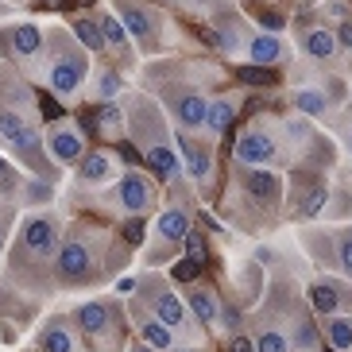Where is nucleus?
<instances>
[{"instance_id": "f257e3e1", "label": "nucleus", "mask_w": 352, "mask_h": 352, "mask_svg": "<svg viewBox=\"0 0 352 352\" xmlns=\"http://www.w3.org/2000/svg\"><path fill=\"white\" fill-rule=\"evenodd\" d=\"M51 63H47V82L58 97H74L85 85V74H89V63H85V51L74 47L63 32L51 35Z\"/></svg>"}, {"instance_id": "f03ea898", "label": "nucleus", "mask_w": 352, "mask_h": 352, "mask_svg": "<svg viewBox=\"0 0 352 352\" xmlns=\"http://www.w3.org/2000/svg\"><path fill=\"white\" fill-rule=\"evenodd\" d=\"M0 140L32 166V170H43V166H47V155H39V144H43L39 128H35V120L28 113H20L16 104L0 109Z\"/></svg>"}, {"instance_id": "7ed1b4c3", "label": "nucleus", "mask_w": 352, "mask_h": 352, "mask_svg": "<svg viewBox=\"0 0 352 352\" xmlns=\"http://www.w3.org/2000/svg\"><path fill=\"white\" fill-rule=\"evenodd\" d=\"M94 275V252L82 236H70L58 248V279L63 283H85Z\"/></svg>"}, {"instance_id": "20e7f679", "label": "nucleus", "mask_w": 352, "mask_h": 352, "mask_svg": "<svg viewBox=\"0 0 352 352\" xmlns=\"http://www.w3.org/2000/svg\"><path fill=\"white\" fill-rule=\"evenodd\" d=\"M47 151H51L58 163H82L85 159V135L78 124L63 120V124H54L47 132Z\"/></svg>"}, {"instance_id": "39448f33", "label": "nucleus", "mask_w": 352, "mask_h": 352, "mask_svg": "<svg viewBox=\"0 0 352 352\" xmlns=\"http://www.w3.org/2000/svg\"><path fill=\"white\" fill-rule=\"evenodd\" d=\"M116 8H120V23H124V32L135 35V43L151 51V47H155V35H159L155 12H147L144 4H132V0H120Z\"/></svg>"}, {"instance_id": "423d86ee", "label": "nucleus", "mask_w": 352, "mask_h": 352, "mask_svg": "<svg viewBox=\"0 0 352 352\" xmlns=\"http://www.w3.org/2000/svg\"><path fill=\"white\" fill-rule=\"evenodd\" d=\"M275 151H279V144H275V135H271L267 128H248V132L236 140V163H244V166L271 163Z\"/></svg>"}, {"instance_id": "0eeeda50", "label": "nucleus", "mask_w": 352, "mask_h": 352, "mask_svg": "<svg viewBox=\"0 0 352 352\" xmlns=\"http://www.w3.org/2000/svg\"><path fill=\"white\" fill-rule=\"evenodd\" d=\"M116 201H120V209L124 213H144V209L155 206V190H151V182H147L140 170H128L124 178H120V186H116Z\"/></svg>"}, {"instance_id": "6e6552de", "label": "nucleus", "mask_w": 352, "mask_h": 352, "mask_svg": "<svg viewBox=\"0 0 352 352\" xmlns=\"http://www.w3.org/2000/svg\"><path fill=\"white\" fill-rule=\"evenodd\" d=\"M23 248L32 252V256H51L54 248H58V225H54L51 217H28L23 221Z\"/></svg>"}, {"instance_id": "1a4fd4ad", "label": "nucleus", "mask_w": 352, "mask_h": 352, "mask_svg": "<svg viewBox=\"0 0 352 352\" xmlns=\"http://www.w3.org/2000/svg\"><path fill=\"white\" fill-rule=\"evenodd\" d=\"M74 321H78V329L85 337H94V341H104L109 333H113V310L104 306V302H82L78 310H74Z\"/></svg>"}, {"instance_id": "9d476101", "label": "nucleus", "mask_w": 352, "mask_h": 352, "mask_svg": "<svg viewBox=\"0 0 352 352\" xmlns=\"http://www.w3.org/2000/svg\"><path fill=\"white\" fill-rule=\"evenodd\" d=\"M170 113L182 128H206L209 124V101L197 94H175L170 97Z\"/></svg>"}, {"instance_id": "9b49d317", "label": "nucleus", "mask_w": 352, "mask_h": 352, "mask_svg": "<svg viewBox=\"0 0 352 352\" xmlns=\"http://www.w3.org/2000/svg\"><path fill=\"white\" fill-rule=\"evenodd\" d=\"M8 43H12V54L32 63L35 54L43 51V28L39 23H12L8 28Z\"/></svg>"}, {"instance_id": "f8f14e48", "label": "nucleus", "mask_w": 352, "mask_h": 352, "mask_svg": "<svg viewBox=\"0 0 352 352\" xmlns=\"http://www.w3.org/2000/svg\"><path fill=\"white\" fill-rule=\"evenodd\" d=\"M39 352H78V337H74V329L66 325L63 318H54V321H47V325H43Z\"/></svg>"}, {"instance_id": "ddd939ff", "label": "nucleus", "mask_w": 352, "mask_h": 352, "mask_svg": "<svg viewBox=\"0 0 352 352\" xmlns=\"http://www.w3.org/2000/svg\"><path fill=\"white\" fill-rule=\"evenodd\" d=\"M147 302L155 306V318L163 321V325H170V329H178L182 325V302L170 294V290H163V287H155V283H147Z\"/></svg>"}, {"instance_id": "4468645a", "label": "nucleus", "mask_w": 352, "mask_h": 352, "mask_svg": "<svg viewBox=\"0 0 352 352\" xmlns=\"http://www.w3.org/2000/svg\"><path fill=\"white\" fill-rule=\"evenodd\" d=\"M82 182H89V186H97V182H109V178L116 175V159L104 155V151H89V155L82 159Z\"/></svg>"}, {"instance_id": "2eb2a0df", "label": "nucleus", "mask_w": 352, "mask_h": 352, "mask_svg": "<svg viewBox=\"0 0 352 352\" xmlns=\"http://www.w3.org/2000/svg\"><path fill=\"white\" fill-rule=\"evenodd\" d=\"M178 151H182V159H186V170L201 182V178H209V166H213V159H209L206 147H197L190 135H178Z\"/></svg>"}, {"instance_id": "dca6fc26", "label": "nucleus", "mask_w": 352, "mask_h": 352, "mask_svg": "<svg viewBox=\"0 0 352 352\" xmlns=\"http://www.w3.org/2000/svg\"><path fill=\"white\" fill-rule=\"evenodd\" d=\"M310 306L318 314H325V318H333V314H337V306H341V290L333 287L329 279H318L310 287Z\"/></svg>"}, {"instance_id": "f3484780", "label": "nucleus", "mask_w": 352, "mask_h": 352, "mask_svg": "<svg viewBox=\"0 0 352 352\" xmlns=\"http://www.w3.org/2000/svg\"><path fill=\"white\" fill-rule=\"evenodd\" d=\"M302 47H306V54H310V58H321V63H325V58H333V54H337V35L325 32V28H310V32H306V39H302Z\"/></svg>"}, {"instance_id": "a211bd4d", "label": "nucleus", "mask_w": 352, "mask_h": 352, "mask_svg": "<svg viewBox=\"0 0 352 352\" xmlns=\"http://www.w3.org/2000/svg\"><path fill=\"white\" fill-rule=\"evenodd\" d=\"M248 54H252V63H256V66L279 63V58H283V39H279V35H256L252 47H248Z\"/></svg>"}, {"instance_id": "6ab92c4d", "label": "nucleus", "mask_w": 352, "mask_h": 352, "mask_svg": "<svg viewBox=\"0 0 352 352\" xmlns=\"http://www.w3.org/2000/svg\"><path fill=\"white\" fill-rule=\"evenodd\" d=\"M244 186H248V194L256 197V201H275L279 197V178L267 175V170H248V178H244Z\"/></svg>"}, {"instance_id": "aec40b11", "label": "nucleus", "mask_w": 352, "mask_h": 352, "mask_svg": "<svg viewBox=\"0 0 352 352\" xmlns=\"http://www.w3.org/2000/svg\"><path fill=\"white\" fill-rule=\"evenodd\" d=\"M325 337L337 352H352V318H341V314H333L325 321Z\"/></svg>"}, {"instance_id": "412c9836", "label": "nucleus", "mask_w": 352, "mask_h": 352, "mask_svg": "<svg viewBox=\"0 0 352 352\" xmlns=\"http://www.w3.org/2000/svg\"><path fill=\"white\" fill-rule=\"evenodd\" d=\"M186 232H190V221H186V213L182 209H166L163 217H159V236L163 240H186Z\"/></svg>"}, {"instance_id": "4be33fe9", "label": "nucleus", "mask_w": 352, "mask_h": 352, "mask_svg": "<svg viewBox=\"0 0 352 352\" xmlns=\"http://www.w3.org/2000/svg\"><path fill=\"white\" fill-rule=\"evenodd\" d=\"M186 298H190V310L197 314V321H206V325H213V321H217V298H213L206 287H190Z\"/></svg>"}, {"instance_id": "5701e85b", "label": "nucleus", "mask_w": 352, "mask_h": 352, "mask_svg": "<svg viewBox=\"0 0 352 352\" xmlns=\"http://www.w3.org/2000/svg\"><path fill=\"white\" fill-rule=\"evenodd\" d=\"M70 32H74V39L82 43L85 51H101V47H104V39H101V28H97L94 20H85V16H74Z\"/></svg>"}, {"instance_id": "b1692460", "label": "nucleus", "mask_w": 352, "mask_h": 352, "mask_svg": "<svg viewBox=\"0 0 352 352\" xmlns=\"http://www.w3.org/2000/svg\"><path fill=\"white\" fill-rule=\"evenodd\" d=\"M140 333H144V341L151 344V349H170V341H175V329L163 325L159 318H144L140 321Z\"/></svg>"}, {"instance_id": "393cba45", "label": "nucleus", "mask_w": 352, "mask_h": 352, "mask_svg": "<svg viewBox=\"0 0 352 352\" xmlns=\"http://www.w3.org/2000/svg\"><path fill=\"white\" fill-rule=\"evenodd\" d=\"M101 39H104V47H113V51H124L128 47V32H124V23L116 20V16H109V12H101Z\"/></svg>"}, {"instance_id": "a878e982", "label": "nucleus", "mask_w": 352, "mask_h": 352, "mask_svg": "<svg viewBox=\"0 0 352 352\" xmlns=\"http://www.w3.org/2000/svg\"><path fill=\"white\" fill-rule=\"evenodd\" d=\"M97 124H101V132L109 135V140H120V135H124V116H120V104L104 101L101 113H97Z\"/></svg>"}, {"instance_id": "bb28decb", "label": "nucleus", "mask_w": 352, "mask_h": 352, "mask_svg": "<svg viewBox=\"0 0 352 352\" xmlns=\"http://www.w3.org/2000/svg\"><path fill=\"white\" fill-rule=\"evenodd\" d=\"M232 120H236V101H228V97L209 101V128H213V132H228Z\"/></svg>"}, {"instance_id": "cd10ccee", "label": "nucleus", "mask_w": 352, "mask_h": 352, "mask_svg": "<svg viewBox=\"0 0 352 352\" xmlns=\"http://www.w3.org/2000/svg\"><path fill=\"white\" fill-rule=\"evenodd\" d=\"M294 104H298L306 116H321L325 104H329V97L321 94V89H294Z\"/></svg>"}, {"instance_id": "c85d7f7f", "label": "nucleus", "mask_w": 352, "mask_h": 352, "mask_svg": "<svg viewBox=\"0 0 352 352\" xmlns=\"http://www.w3.org/2000/svg\"><path fill=\"white\" fill-rule=\"evenodd\" d=\"M256 352H290V337L283 329H259Z\"/></svg>"}, {"instance_id": "c756f323", "label": "nucleus", "mask_w": 352, "mask_h": 352, "mask_svg": "<svg viewBox=\"0 0 352 352\" xmlns=\"http://www.w3.org/2000/svg\"><path fill=\"white\" fill-rule=\"evenodd\" d=\"M182 244H186V256L194 259L197 267H201V263H206V240H201V236H197V232H194V228H190V232H186V240H182Z\"/></svg>"}, {"instance_id": "7c9ffc66", "label": "nucleus", "mask_w": 352, "mask_h": 352, "mask_svg": "<svg viewBox=\"0 0 352 352\" xmlns=\"http://www.w3.org/2000/svg\"><path fill=\"white\" fill-rule=\"evenodd\" d=\"M240 82H248V85H271V82H275V74H267L263 66H244V70H240Z\"/></svg>"}, {"instance_id": "2f4dec72", "label": "nucleus", "mask_w": 352, "mask_h": 352, "mask_svg": "<svg viewBox=\"0 0 352 352\" xmlns=\"http://www.w3.org/2000/svg\"><path fill=\"white\" fill-rule=\"evenodd\" d=\"M337 259H341L344 275H349V279H352V232H344V236L337 240Z\"/></svg>"}, {"instance_id": "473e14b6", "label": "nucleus", "mask_w": 352, "mask_h": 352, "mask_svg": "<svg viewBox=\"0 0 352 352\" xmlns=\"http://www.w3.org/2000/svg\"><path fill=\"white\" fill-rule=\"evenodd\" d=\"M116 89H120L116 74H113V70H101V78H97V97H113Z\"/></svg>"}, {"instance_id": "72a5a7b5", "label": "nucleus", "mask_w": 352, "mask_h": 352, "mask_svg": "<svg viewBox=\"0 0 352 352\" xmlns=\"http://www.w3.org/2000/svg\"><path fill=\"white\" fill-rule=\"evenodd\" d=\"M124 240H128V244H144V221H140V217L124 225Z\"/></svg>"}, {"instance_id": "f704fd0d", "label": "nucleus", "mask_w": 352, "mask_h": 352, "mask_svg": "<svg viewBox=\"0 0 352 352\" xmlns=\"http://www.w3.org/2000/svg\"><path fill=\"white\" fill-rule=\"evenodd\" d=\"M256 16H259V20H263V23H267L271 32H279V28H283V16H275V12H271V8H263V12H256Z\"/></svg>"}, {"instance_id": "c9c22d12", "label": "nucleus", "mask_w": 352, "mask_h": 352, "mask_svg": "<svg viewBox=\"0 0 352 352\" xmlns=\"http://www.w3.org/2000/svg\"><path fill=\"white\" fill-rule=\"evenodd\" d=\"M194 271H197V263H194V259H186V263H178V267H175V279H194Z\"/></svg>"}, {"instance_id": "e433bc0d", "label": "nucleus", "mask_w": 352, "mask_h": 352, "mask_svg": "<svg viewBox=\"0 0 352 352\" xmlns=\"http://www.w3.org/2000/svg\"><path fill=\"white\" fill-rule=\"evenodd\" d=\"M232 352H256V341H248V337H236V341H232Z\"/></svg>"}, {"instance_id": "4c0bfd02", "label": "nucleus", "mask_w": 352, "mask_h": 352, "mask_svg": "<svg viewBox=\"0 0 352 352\" xmlns=\"http://www.w3.org/2000/svg\"><path fill=\"white\" fill-rule=\"evenodd\" d=\"M337 43H344V47H352V23H344L341 35H337Z\"/></svg>"}, {"instance_id": "58836bf2", "label": "nucleus", "mask_w": 352, "mask_h": 352, "mask_svg": "<svg viewBox=\"0 0 352 352\" xmlns=\"http://www.w3.org/2000/svg\"><path fill=\"white\" fill-rule=\"evenodd\" d=\"M132 352H155V349H151V344H135Z\"/></svg>"}, {"instance_id": "ea45409f", "label": "nucleus", "mask_w": 352, "mask_h": 352, "mask_svg": "<svg viewBox=\"0 0 352 352\" xmlns=\"http://www.w3.org/2000/svg\"><path fill=\"white\" fill-rule=\"evenodd\" d=\"M4 175H8V163H4V159H0V182H4Z\"/></svg>"}, {"instance_id": "a19ab883", "label": "nucleus", "mask_w": 352, "mask_h": 352, "mask_svg": "<svg viewBox=\"0 0 352 352\" xmlns=\"http://www.w3.org/2000/svg\"><path fill=\"white\" fill-rule=\"evenodd\" d=\"M349 147H352V128H349Z\"/></svg>"}, {"instance_id": "79ce46f5", "label": "nucleus", "mask_w": 352, "mask_h": 352, "mask_svg": "<svg viewBox=\"0 0 352 352\" xmlns=\"http://www.w3.org/2000/svg\"><path fill=\"white\" fill-rule=\"evenodd\" d=\"M178 352H194V349H178Z\"/></svg>"}]
</instances>
